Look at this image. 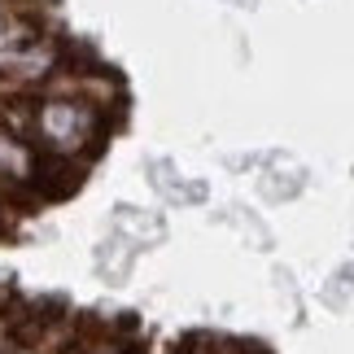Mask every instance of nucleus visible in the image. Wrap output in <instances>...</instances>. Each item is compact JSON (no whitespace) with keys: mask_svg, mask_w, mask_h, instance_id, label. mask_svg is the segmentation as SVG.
Here are the masks:
<instances>
[{"mask_svg":"<svg viewBox=\"0 0 354 354\" xmlns=\"http://www.w3.org/2000/svg\"><path fill=\"white\" fill-rule=\"evenodd\" d=\"M22 346V337H18V324H13L9 315H0V354H13Z\"/></svg>","mask_w":354,"mask_h":354,"instance_id":"obj_2","label":"nucleus"},{"mask_svg":"<svg viewBox=\"0 0 354 354\" xmlns=\"http://www.w3.org/2000/svg\"><path fill=\"white\" fill-rule=\"evenodd\" d=\"M110 110L84 97H62V92H39L26 101V140L53 162H84L105 140Z\"/></svg>","mask_w":354,"mask_h":354,"instance_id":"obj_1","label":"nucleus"}]
</instances>
